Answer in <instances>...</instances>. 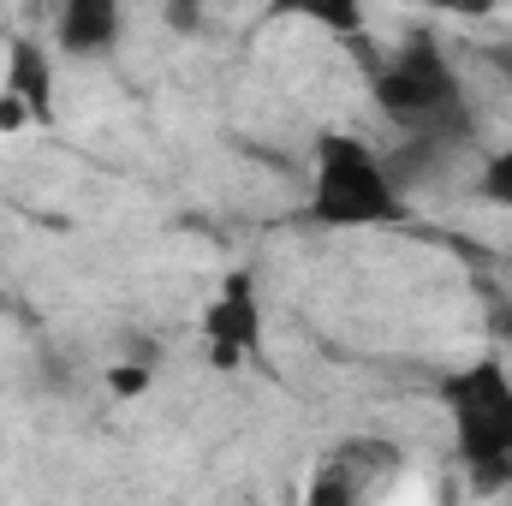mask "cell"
<instances>
[{"instance_id":"9","label":"cell","mask_w":512,"mask_h":506,"mask_svg":"<svg viewBox=\"0 0 512 506\" xmlns=\"http://www.w3.org/2000/svg\"><path fill=\"white\" fill-rule=\"evenodd\" d=\"M477 191H483V203H495V209H512V143L489 155V167H483Z\"/></svg>"},{"instance_id":"4","label":"cell","mask_w":512,"mask_h":506,"mask_svg":"<svg viewBox=\"0 0 512 506\" xmlns=\"http://www.w3.org/2000/svg\"><path fill=\"white\" fill-rule=\"evenodd\" d=\"M203 346L215 370H245V358L262 352V298H256L251 268H233L221 292L203 310Z\"/></svg>"},{"instance_id":"6","label":"cell","mask_w":512,"mask_h":506,"mask_svg":"<svg viewBox=\"0 0 512 506\" xmlns=\"http://www.w3.org/2000/svg\"><path fill=\"white\" fill-rule=\"evenodd\" d=\"M126 36L120 0H54V42L72 60H108Z\"/></svg>"},{"instance_id":"12","label":"cell","mask_w":512,"mask_h":506,"mask_svg":"<svg viewBox=\"0 0 512 506\" xmlns=\"http://www.w3.org/2000/svg\"><path fill=\"white\" fill-rule=\"evenodd\" d=\"M423 6H435L447 18H489L495 12V0H423Z\"/></svg>"},{"instance_id":"1","label":"cell","mask_w":512,"mask_h":506,"mask_svg":"<svg viewBox=\"0 0 512 506\" xmlns=\"http://www.w3.org/2000/svg\"><path fill=\"white\" fill-rule=\"evenodd\" d=\"M370 90H376L382 120L399 131V149L387 155L399 185L429 179L441 161H453L471 143L477 114H471L465 78L429 30H411L405 42L387 48L376 60V72H370Z\"/></svg>"},{"instance_id":"3","label":"cell","mask_w":512,"mask_h":506,"mask_svg":"<svg viewBox=\"0 0 512 506\" xmlns=\"http://www.w3.org/2000/svg\"><path fill=\"white\" fill-rule=\"evenodd\" d=\"M441 405L453 423L459 465L477 477V489L512 483V358L495 346L453 376H441Z\"/></svg>"},{"instance_id":"5","label":"cell","mask_w":512,"mask_h":506,"mask_svg":"<svg viewBox=\"0 0 512 506\" xmlns=\"http://www.w3.org/2000/svg\"><path fill=\"white\" fill-rule=\"evenodd\" d=\"M405 465V453L393 447V441H376V435H352V441H340L328 459H322V471H316V483H310V501H370V495H382L387 477Z\"/></svg>"},{"instance_id":"2","label":"cell","mask_w":512,"mask_h":506,"mask_svg":"<svg viewBox=\"0 0 512 506\" xmlns=\"http://www.w3.org/2000/svg\"><path fill=\"white\" fill-rule=\"evenodd\" d=\"M405 185L393 179L387 155L358 131H322L310 161V227L322 233H370L405 221Z\"/></svg>"},{"instance_id":"7","label":"cell","mask_w":512,"mask_h":506,"mask_svg":"<svg viewBox=\"0 0 512 506\" xmlns=\"http://www.w3.org/2000/svg\"><path fill=\"white\" fill-rule=\"evenodd\" d=\"M6 96H18L36 126L54 120V60L42 42H30V36L6 42Z\"/></svg>"},{"instance_id":"10","label":"cell","mask_w":512,"mask_h":506,"mask_svg":"<svg viewBox=\"0 0 512 506\" xmlns=\"http://www.w3.org/2000/svg\"><path fill=\"white\" fill-rule=\"evenodd\" d=\"M161 18H167V30H179V36H197V30L209 24V0H161Z\"/></svg>"},{"instance_id":"8","label":"cell","mask_w":512,"mask_h":506,"mask_svg":"<svg viewBox=\"0 0 512 506\" xmlns=\"http://www.w3.org/2000/svg\"><path fill=\"white\" fill-rule=\"evenodd\" d=\"M268 24H316L328 36H358L364 30V0H268L262 6Z\"/></svg>"},{"instance_id":"11","label":"cell","mask_w":512,"mask_h":506,"mask_svg":"<svg viewBox=\"0 0 512 506\" xmlns=\"http://www.w3.org/2000/svg\"><path fill=\"white\" fill-rule=\"evenodd\" d=\"M483 304H489V328H495L501 352L512 358V298L501 292V286H483Z\"/></svg>"}]
</instances>
